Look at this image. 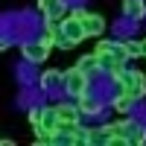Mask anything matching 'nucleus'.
<instances>
[{
    "label": "nucleus",
    "mask_w": 146,
    "mask_h": 146,
    "mask_svg": "<svg viewBox=\"0 0 146 146\" xmlns=\"http://www.w3.org/2000/svg\"><path fill=\"white\" fill-rule=\"evenodd\" d=\"M123 15L129 21H143L146 18V0H123Z\"/></svg>",
    "instance_id": "nucleus-15"
},
{
    "label": "nucleus",
    "mask_w": 146,
    "mask_h": 146,
    "mask_svg": "<svg viewBox=\"0 0 146 146\" xmlns=\"http://www.w3.org/2000/svg\"><path fill=\"white\" fill-rule=\"evenodd\" d=\"M44 38L50 41L53 47H62V50H70V41H67V35H64V27H62V21H44Z\"/></svg>",
    "instance_id": "nucleus-6"
},
{
    "label": "nucleus",
    "mask_w": 146,
    "mask_h": 146,
    "mask_svg": "<svg viewBox=\"0 0 146 146\" xmlns=\"http://www.w3.org/2000/svg\"><path fill=\"white\" fill-rule=\"evenodd\" d=\"M62 82H64V73H62V70H44V73H41V79H38V85H41V91H44V94H53Z\"/></svg>",
    "instance_id": "nucleus-13"
},
{
    "label": "nucleus",
    "mask_w": 146,
    "mask_h": 146,
    "mask_svg": "<svg viewBox=\"0 0 146 146\" xmlns=\"http://www.w3.org/2000/svg\"><path fill=\"white\" fill-rule=\"evenodd\" d=\"M88 146H114V135L108 126H94L88 129Z\"/></svg>",
    "instance_id": "nucleus-10"
},
{
    "label": "nucleus",
    "mask_w": 146,
    "mask_h": 146,
    "mask_svg": "<svg viewBox=\"0 0 146 146\" xmlns=\"http://www.w3.org/2000/svg\"><path fill=\"white\" fill-rule=\"evenodd\" d=\"M35 129L47 131V135H53V131L58 129V114H56V108H53V105H44V108H41V123L35 126Z\"/></svg>",
    "instance_id": "nucleus-14"
},
{
    "label": "nucleus",
    "mask_w": 146,
    "mask_h": 146,
    "mask_svg": "<svg viewBox=\"0 0 146 146\" xmlns=\"http://www.w3.org/2000/svg\"><path fill=\"white\" fill-rule=\"evenodd\" d=\"M70 15H76V18L82 21V27H85V32H88V38H100V35L105 32V18H102V15H96V12L73 9Z\"/></svg>",
    "instance_id": "nucleus-5"
},
{
    "label": "nucleus",
    "mask_w": 146,
    "mask_h": 146,
    "mask_svg": "<svg viewBox=\"0 0 146 146\" xmlns=\"http://www.w3.org/2000/svg\"><path fill=\"white\" fill-rule=\"evenodd\" d=\"M111 105H114V111H120V114H129V111H131V105H135V100H131L129 94L117 91V94H114V102H111Z\"/></svg>",
    "instance_id": "nucleus-18"
},
{
    "label": "nucleus",
    "mask_w": 146,
    "mask_h": 146,
    "mask_svg": "<svg viewBox=\"0 0 146 146\" xmlns=\"http://www.w3.org/2000/svg\"><path fill=\"white\" fill-rule=\"evenodd\" d=\"M114 135V146H143L146 143V126L137 123V120H129L123 114V120H117V123H108Z\"/></svg>",
    "instance_id": "nucleus-1"
},
{
    "label": "nucleus",
    "mask_w": 146,
    "mask_h": 146,
    "mask_svg": "<svg viewBox=\"0 0 146 146\" xmlns=\"http://www.w3.org/2000/svg\"><path fill=\"white\" fill-rule=\"evenodd\" d=\"M76 105H79V111H82V117H96V114H102V100H96L94 94H85V96H79L76 100Z\"/></svg>",
    "instance_id": "nucleus-11"
},
{
    "label": "nucleus",
    "mask_w": 146,
    "mask_h": 146,
    "mask_svg": "<svg viewBox=\"0 0 146 146\" xmlns=\"http://www.w3.org/2000/svg\"><path fill=\"white\" fill-rule=\"evenodd\" d=\"M79 70H85L91 76V73H100V58H96V53H88V56H82L79 62H76Z\"/></svg>",
    "instance_id": "nucleus-17"
},
{
    "label": "nucleus",
    "mask_w": 146,
    "mask_h": 146,
    "mask_svg": "<svg viewBox=\"0 0 146 146\" xmlns=\"http://www.w3.org/2000/svg\"><path fill=\"white\" fill-rule=\"evenodd\" d=\"M140 44H143V56H146V41H140Z\"/></svg>",
    "instance_id": "nucleus-21"
},
{
    "label": "nucleus",
    "mask_w": 146,
    "mask_h": 146,
    "mask_svg": "<svg viewBox=\"0 0 146 146\" xmlns=\"http://www.w3.org/2000/svg\"><path fill=\"white\" fill-rule=\"evenodd\" d=\"M62 91L70 96V100H79V96L91 94V76L79 67H70L64 70V82H62Z\"/></svg>",
    "instance_id": "nucleus-2"
},
{
    "label": "nucleus",
    "mask_w": 146,
    "mask_h": 146,
    "mask_svg": "<svg viewBox=\"0 0 146 146\" xmlns=\"http://www.w3.org/2000/svg\"><path fill=\"white\" fill-rule=\"evenodd\" d=\"M96 58H100V70H102L111 82H117L120 76H123V70H126V62H123V58L108 56V53H96Z\"/></svg>",
    "instance_id": "nucleus-7"
},
{
    "label": "nucleus",
    "mask_w": 146,
    "mask_h": 146,
    "mask_svg": "<svg viewBox=\"0 0 146 146\" xmlns=\"http://www.w3.org/2000/svg\"><path fill=\"white\" fill-rule=\"evenodd\" d=\"M94 53H108V56H117V58H123V62H129L123 41H111V38H102L100 44H96V50H94Z\"/></svg>",
    "instance_id": "nucleus-12"
},
{
    "label": "nucleus",
    "mask_w": 146,
    "mask_h": 146,
    "mask_svg": "<svg viewBox=\"0 0 146 146\" xmlns=\"http://www.w3.org/2000/svg\"><path fill=\"white\" fill-rule=\"evenodd\" d=\"M50 50H53V44L47 41L44 35H38V38H32V41H27V44L21 47L23 58H27V62H32V64H41V62H47Z\"/></svg>",
    "instance_id": "nucleus-4"
},
{
    "label": "nucleus",
    "mask_w": 146,
    "mask_h": 146,
    "mask_svg": "<svg viewBox=\"0 0 146 146\" xmlns=\"http://www.w3.org/2000/svg\"><path fill=\"white\" fill-rule=\"evenodd\" d=\"M29 123H32V129L41 123V108H29Z\"/></svg>",
    "instance_id": "nucleus-20"
},
{
    "label": "nucleus",
    "mask_w": 146,
    "mask_h": 146,
    "mask_svg": "<svg viewBox=\"0 0 146 146\" xmlns=\"http://www.w3.org/2000/svg\"><path fill=\"white\" fill-rule=\"evenodd\" d=\"M117 88L120 91H123V94H129L131 96V100H143V96H146V76H143V73L140 70H123V76H120L117 79Z\"/></svg>",
    "instance_id": "nucleus-3"
},
{
    "label": "nucleus",
    "mask_w": 146,
    "mask_h": 146,
    "mask_svg": "<svg viewBox=\"0 0 146 146\" xmlns=\"http://www.w3.org/2000/svg\"><path fill=\"white\" fill-rule=\"evenodd\" d=\"M56 114L58 120H70V123H79L82 120V111H79V105H73V102H56Z\"/></svg>",
    "instance_id": "nucleus-16"
},
{
    "label": "nucleus",
    "mask_w": 146,
    "mask_h": 146,
    "mask_svg": "<svg viewBox=\"0 0 146 146\" xmlns=\"http://www.w3.org/2000/svg\"><path fill=\"white\" fill-rule=\"evenodd\" d=\"M123 47H126V56L129 58H143V44L140 41H131L129 38V41H123Z\"/></svg>",
    "instance_id": "nucleus-19"
},
{
    "label": "nucleus",
    "mask_w": 146,
    "mask_h": 146,
    "mask_svg": "<svg viewBox=\"0 0 146 146\" xmlns=\"http://www.w3.org/2000/svg\"><path fill=\"white\" fill-rule=\"evenodd\" d=\"M38 12L44 21H62L67 15V0H38Z\"/></svg>",
    "instance_id": "nucleus-9"
},
{
    "label": "nucleus",
    "mask_w": 146,
    "mask_h": 146,
    "mask_svg": "<svg viewBox=\"0 0 146 146\" xmlns=\"http://www.w3.org/2000/svg\"><path fill=\"white\" fill-rule=\"evenodd\" d=\"M62 27H64V35H67V41H70V47H76V44H82L85 38H88V32H85V27H82V21H79L76 15H67V18L62 21Z\"/></svg>",
    "instance_id": "nucleus-8"
}]
</instances>
